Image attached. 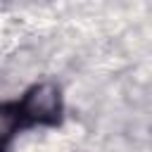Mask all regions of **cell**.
Instances as JSON below:
<instances>
[{"mask_svg":"<svg viewBox=\"0 0 152 152\" xmlns=\"http://www.w3.org/2000/svg\"><path fill=\"white\" fill-rule=\"evenodd\" d=\"M19 128H24L17 102H0V152H7Z\"/></svg>","mask_w":152,"mask_h":152,"instance_id":"obj_2","label":"cell"},{"mask_svg":"<svg viewBox=\"0 0 152 152\" xmlns=\"http://www.w3.org/2000/svg\"><path fill=\"white\" fill-rule=\"evenodd\" d=\"M19 116L24 126H59L64 104H62V90L52 81H43L31 86L24 97L17 102Z\"/></svg>","mask_w":152,"mask_h":152,"instance_id":"obj_1","label":"cell"}]
</instances>
